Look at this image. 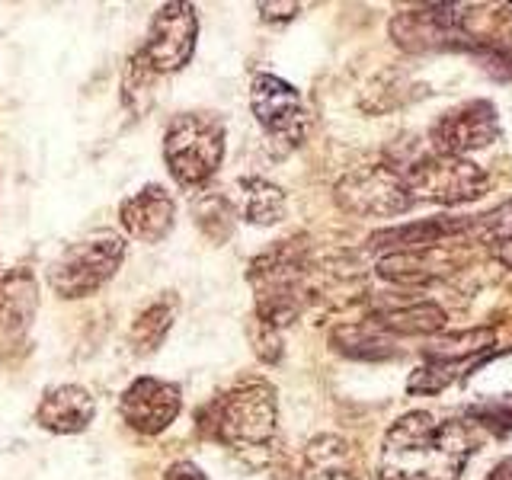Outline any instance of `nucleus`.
Here are the masks:
<instances>
[{"instance_id":"nucleus-1","label":"nucleus","mask_w":512,"mask_h":480,"mask_svg":"<svg viewBox=\"0 0 512 480\" xmlns=\"http://www.w3.org/2000/svg\"><path fill=\"white\" fill-rule=\"evenodd\" d=\"M471 458V432L461 420H436L426 410L404 413L381 442V480H458Z\"/></svg>"},{"instance_id":"nucleus-2","label":"nucleus","mask_w":512,"mask_h":480,"mask_svg":"<svg viewBox=\"0 0 512 480\" xmlns=\"http://www.w3.org/2000/svg\"><path fill=\"white\" fill-rule=\"evenodd\" d=\"M308 244L298 237L282 240L263 256H256L247 279L256 292V320L269 327H285L301 314L304 295H308Z\"/></svg>"},{"instance_id":"nucleus-3","label":"nucleus","mask_w":512,"mask_h":480,"mask_svg":"<svg viewBox=\"0 0 512 480\" xmlns=\"http://www.w3.org/2000/svg\"><path fill=\"white\" fill-rule=\"evenodd\" d=\"M205 429L234 452H266L279 429V400L266 381H244L208 407Z\"/></svg>"},{"instance_id":"nucleus-4","label":"nucleus","mask_w":512,"mask_h":480,"mask_svg":"<svg viewBox=\"0 0 512 480\" xmlns=\"http://www.w3.org/2000/svg\"><path fill=\"white\" fill-rule=\"evenodd\" d=\"M224 157V122L212 112H180L164 135L167 170L183 189L205 186Z\"/></svg>"},{"instance_id":"nucleus-5","label":"nucleus","mask_w":512,"mask_h":480,"mask_svg":"<svg viewBox=\"0 0 512 480\" xmlns=\"http://www.w3.org/2000/svg\"><path fill=\"white\" fill-rule=\"evenodd\" d=\"M413 192V199L436 202V205H464L487 192L490 180L484 167L471 164L468 157H445V154H420L394 164Z\"/></svg>"},{"instance_id":"nucleus-6","label":"nucleus","mask_w":512,"mask_h":480,"mask_svg":"<svg viewBox=\"0 0 512 480\" xmlns=\"http://www.w3.org/2000/svg\"><path fill=\"white\" fill-rule=\"evenodd\" d=\"M125 260V240L112 231H96L80 244L68 247L48 272V285L64 301L87 298L116 276Z\"/></svg>"},{"instance_id":"nucleus-7","label":"nucleus","mask_w":512,"mask_h":480,"mask_svg":"<svg viewBox=\"0 0 512 480\" xmlns=\"http://www.w3.org/2000/svg\"><path fill=\"white\" fill-rule=\"evenodd\" d=\"M333 199L343 212L356 218H397L416 205L413 192L391 160L368 164L346 173L333 189Z\"/></svg>"},{"instance_id":"nucleus-8","label":"nucleus","mask_w":512,"mask_h":480,"mask_svg":"<svg viewBox=\"0 0 512 480\" xmlns=\"http://www.w3.org/2000/svg\"><path fill=\"white\" fill-rule=\"evenodd\" d=\"M464 7L429 4L404 10L391 20V39L404 52H480V42L464 29Z\"/></svg>"},{"instance_id":"nucleus-9","label":"nucleus","mask_w":512,"mask_h":480,"mask_svg":"<svg viewBox=\"0 0 512 480\" xmlns=\"http://www.w3.org/2000/svg\"><path fill=\"white\" fill-rule=\"evenodd\" d=\"M199 36V16L192 4H164L148 26L144 45L138 55L148 61L154 74H176L183 71L196 52Z\"/></svg>"},{"instance_id":"nucleus-10","label":"nucleus","mask_w":512,"mask_h":480,"mask_svg":"<svg viewBox=\"0 0 512 480\" xmlns=\"http://www.w3.org/2000/svg\"><path fill=\"white\" fill-rule=\"evenodd\" d=\"M250 109L263 132L282 144V148H298L308 135V112H304L301 93L276 74H256L250 84Z\"/></svg>"},{"instance_id":"nucleus-11","label":"nucleus","mask_w":512,"mask_h":480,"mask_svg":"<svg viewBox=\"0 0 512 480\" xmlns=\"http://www.w3.org/2000/svg\"><path fill=\"white\" fill-rule=\"evenodd\" d=\"M496 138H500V119L490 100H468L448 109L429 132L432 151L445 157H468L490 148Z\"/></svg>"},{"instance_id":"nucleus-12","label":"nucleus","mask_w":512,"mask_h":480,"mask_svg":"<svg viewBox=\"0 0 512 480\" xmlns=\"http://www.w3.org/2000/svg\"><path fill=\"white\" fill-rule=\"evenodd\" d=\"M180 407H183L180 388L173 381H160V378H135L119 400L122 420L135 432H141V436L164 432L180 416Z\"/></svg>"},{"instance_id":"nucleus-13","label":"nucleus","mask_w":512,"mask_h":480,"mask_svg":"<svg viewBox=\"0 0 512 480\" xmlns=\"http://www.w3.org/2000/svg\"><path fill=\"white\" fill-rule=\"evenodd\" d=\"M122 228L132 234L135 240H144V244H160L176 221V202L164 186H144L135 196H128L119 208Z\"/></svg>"},{"instance_id":"nucleus-14","label":"nucleus","mask_w":512,"mask_h":480,"mask_svg":"<svg viewBox=\"0 0 512 480\" xmlns=\"http://www.w3.org/2000/svg\"><path fill=\"white\" fill-rule=\"evenodd\" d=\"M471 237V218H426L413 221L404 228H384L372 234V250H391V253H423L439 250L445 240Z\"/></svg>"},{"instance_id":"nucleus-15","label":"nucleus","mask_w":512,"mask_h":480,"mask_svg":"<svg viewBox=\"0 0 512 480\" xmlns=\"http://www.w3.org/2000/svg\"><path fill=\"white\" fill-rule=\"evenodd\" d=\"M96 416V400L80 384H58L48 388L36 407V423L58 436H74L84 432Z\"/></svg>"},{"instance_id":"nucleus-16","label":"nucleus","mask_w":512,"mask_h":480,"mask_svg":"<svg viewBox=\"0 0 512 480\" xmlns=\"http://www.w3.org/2000/svg\"><path fill=\"white\" fill-rule=\"evenodd\" d=\"M39 308L36 279L26 269H13L0 285V333H4V346L23 343L26 330L32 324Z\"/></svg>"},{"instance_id":"nucleus-17","label":"nucleus","mask_w":512,"mask_h":480,"mask_svg":"<svg viewBox=\"0 0 512 480\" xmlns=\"http://www.w3.org/2000/svg\"><path fill=\"white\" fill-rule=\"evenodd\" d=\"M301 480H362L356 448L340 436H317L304 448Z\"/></svg>"},{"instance_id":"nucleus-18","label":"nucleus","mask_w":512,"mask_h":480,"mask_svg":"<svg viewBox=\"0 0 512 480\" xmlns=\"http://www.w3.org/2000/svg\"><path fill=\"white\" fill-rule=\"evenodd\" d=\"M375 324H381L391 336L404 333V336H432L445 330L448 314L439 308L436 301H391L375 304Z\"/></svg>"},{"instance_id":"nucleus-19","label":"nucleus","mask_w":512,"mask_h":480,"mask_svg":"<svg viewBox=\"0 0 512 480\" xmlns=\"http://www.w3.org/2000/svg\"><path fill=\"white\" fill-rule=\"evenodd\" d=\"M330 343L336 352H343L349 359H388L394 356V340L375 320L368 324H343L330 333Z\"/></svg>"},{"instance_id":"nucleus-20","label":"nucleus","mask_w":512,"mask_h":480,"mask_svg":"<svg viewBox=\"0 0 512 480\" xmlns=\"http://www.w3.org/2000/svg\"><path fill=\"white\" fill-rule=\"evenodd\" d=\"M240 215L250 224H276L285 218V192L263 180V176H247L240 180Z\"/></svg>"},{"instance_id":"nucleus-21","label":"nucleus","mask_w":512,"mask_h":480,"mask_svg":"<svg viewBox=\"0 0 512 480\" xmlns=\"http://www.w3.org/2000/svg\"><path fill=\"white\" fill-rule=\"evenodd\" d=\"M176 317V298H157L154 304H148L132 324V349L138 356H151V352L167 340V333L173 327Z\"/></svg>"},{"instance_id":"nucleus-22","label":"nucleus","mask_w":512,"mask_h":480,"mask_svg":"<svg viewBox=\"0 0 512 480\" xmlns=\"http://www.w3.org/2000/svg\"><path fill=\"white\" fill-rule=\"evenodd\" d=\"M496 346V333L490 327L480 330H464V333H452L445 340L426 346V359L432 362H474L477 352H484Z\"/></svg>"},{"instance_id":"nucleus-23","label":"nucleus","mask_w":512,"mask_h":480,"mask_svg":"<svg viewBox=\"0 0 512 480\" xmlns=\"http://www.w3.org/2000/svg\"><path fill=\"white\" fill-rule=\"evenodd\" d=\"M192 212H196L199 228L212 240H228L231 237L237 212L224 196H212V192H205V196H199L196 205H192Z\"/></svg>"},{"instance_id":"nucleus-24","label":"nucleus","mask_w":512,"mask_h":480,"mask_svg":"<svg viewBox=\"0 0 512 480\" xmlns=\"http://www.w3.org/2000/svg\"><path fill=\"white\" fill-rule=\"evenodd\" d=\"M471 237H477L480 244L509 247L512 244V199L490 208L484 215L471 218Z\"/></svg>"},{"instance_id":"nucleus-25","label":"nucleus","mask_w":512,"mask_h":480,"mask_svg":"<svg viewBox=\"0 0 512 480\" xmlns=\"http://www.w3.org/2000/svg\"><path fill=\"white\" fill-rule=\"evenodd\" d=\"M464 365H471V362H432V359H426V365H420L410 375L407 391L410 394H439L452 381L461 378V368Z\"/></svg>"},{"instance_id":"nucleus-26","label":"nucleus","mask_w":512,"mask_h":480,"mask_svg":"<svg viewBox=\"0 0 512 480\" xmlns=\"http://www.w3.org/2000/svg\"><path fill=\"white\" fill-rule=\"evenodd\" d=\"M256 320V317H253ZM256 327L263 333H253V346H256V356L266 359V362H276L282 356V340H279V330L263 324V320H256Z\"/></svg>"},{"instance_id":"nucleus-27","label":"nucleus","mask_w":512,"mask_h":480,"mask_svg":"<svg viewBox=\"0 0 512 480\" xmlns=\"http://www.w3.org/2000/svg\"><path fill=\"white\" fill-rule=\"evenodd\" d=\"M164 480H205V474L192 461H176L167 468Z\"/></svg>"},{"instance_id":"nucleus-28","label":"nucleus","mask_w":512,"mask_h":480,"mask_svg":"<svg viewBox=\"0 0 512 480\" xmlns=\"http://www.w3.org/2000/svg\"><path fill=\"white\" fill-rule=\"evenodd\" d=\"M298 10V4H260L263 20H292Z\"/></svg>"},{"instance_id":"nucleus-29","label":"nucleus","mask_w":512,"mask_h":480,"mask_svg":"<svg viewBox=\"0 0 512 480\" xmlns=\"http://www.w3.org/2000/svg\"><path fill=\"white\" fill-rule=\"evenodd\" d=\"M484 480H512V458H503Z\"/></svg>"},{"instance_id":"nucleus-30","label":"nucleus","mask_w":512,"mask_h":480,"mask_svg":"<svg viewBox=\"0 0 512 480\" xmlns=\"http://www.w3.org/2000/svg\"><path fill=\"white\" fill-rule=\"evenodd\" d=\"M500 256H503V260L512 266V244H509V247H503V250H500Z\"/></svg>"},{"instance_id":"nucleus-31","label":"nucleus","mask_w":512,"mask_h":480,"mask_svg":"<svg viewBox=\"0 0 512 480\" xmlns=\"http://www.w3.org/2000/svg\"><path fill=\"white\" fill-rule=\"evenodd\" d=\"M0 285H4V282H0Z\"/></svg>"}]
</instances>
